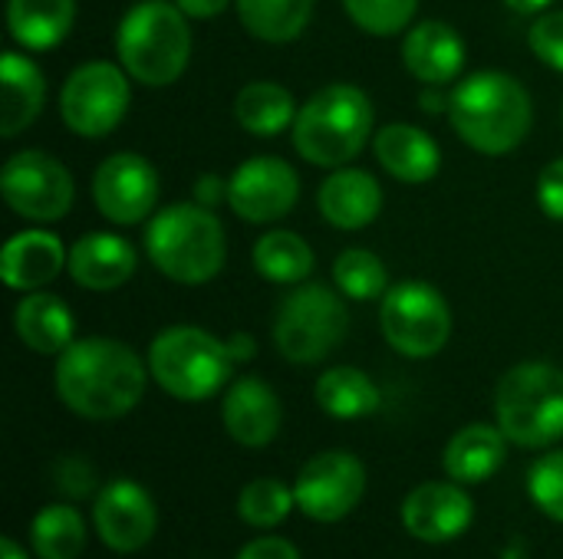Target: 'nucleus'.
Here are the masks:
<instances>
[{"label": "nucleus", "instance_id": "37998d69", "mask_svg": "<svg viewBox=\"0 0 563 559\" xmlns=\"http://www.w3.org/2000/svg\"><path fill=\"white\" fill-rule=\"evenodd\" d=\"M0 559H26V554L16 547L13 537H3V540H0Z\"/></svg>", "mask_w": 563, "mask_h": 559}, {"label": "nucleus", "instance_id": "6e6552de", "mask_svg": "<svg viewBox=\"0 0 563 559\" xmlns=\"http://www.w3.org/2000/svg\"><path fill=\"white\" fill-rule=\"evenodd\" d=\"M346 323L350 316L343 300L323 283H307L280 303L274 320V343L284 359L310 366L336 349V343L346 336Z\"/></svg>", "mask_w": 563, "mask_h": 559}, {"label": "nucleus", "instance_id": "0eeeda50", "mask_svg": "<svg viewBox=\"0 0 563 559\" xmlns=\"http://www.w3.org/2000/svg\"><path fill=\"white\" fill-rule=\"evenodd\" d=\"M234 362L238 359L231 356L228 343L198 326H172L148 346L152 379L181 402L211 399L231 379Z\"/></svg>", "mask_w": 563, "mask_h": 559}, {"label": "nucleus", "instance_id": "dca6fc26", "mask_svg": "<svg viewBox=\"0 0 563 559\" xmlns=\"http://www.w3.org/2000/svg\"><path fill=\"white\" fill-rule=\"evenodd\" d=\"M475 504L472 497L449 481H429L409 491L402 504L406 530L422 544H449L472 527Z\"/></svg>", "mask_w": 563, "mask_h": 559}, {"label": "nucleus", "instance_id": "f3484780", "mask_svg": "<svg viewBox=\"0 0 563 559\" xmlns=\"http://www.w3.org/2000/svg\"><path fill=\"white\" fill-rule=\"evenodd\" d=\"M228 435L244 448H264L280 432V402L274 389L261 379H238L221 409Z\"/></svg>", "mask_w": 563, "mask_h": 559}, {"label": "nucleus", "instance_id": "f704fd0d", "mask_svg": "<svg viewBox=\"0 0 563 559\" xmlns=\"http://www.w3.org/2000/svg\"><path fill=\"white\" fill-rule=\"evenodd\" d=\"M528 491L534 497V504L551 517L563 524V451L544 455L528 478Z\"/></svg>", "mask_w": 563, "mask_h": 559}, {"label": "nucleus", "instance_id": "2eb2a0df", "mask_svg": "<svg viewBox=\"0 0 563 559\" xmlns=\"http://www.w3.org/2000/svg\"><path fill=\"white\" fill-rule=\"evenodd\" d=\"M96 534L102 544L115 554H139L145 544H152L158 527V511L148 491L135 481H112L99 491L92 507Z\"/></svg>", "mask_w": 563, "mask_h": 559}, {"label": "nucleus", "instance_id": "a878e982", "mask_svg": "<svg viewBox=\"0 0 563 559\" xmlns=\"http://www.w3.org/2000/svg\"><path fill=\"white\" fill-rule=\"evenodd\" d=\"M76 20V0H10L7 26L10 36L26 49L59 46Z\"/></svg>", "mask_w": 563, "mask_h": 559}, {"label": "nucleus", "instance_id": "4c0bfd02", "mask_svg": "<svg viewBox=\"0 0 563 559\" xmlns=\"http://www.w3.org/2000/svg\"><path fill=\"white\" fill-rule=\"evenodd\" d=\"M238 559H300L297 547L290 540H280V537H261V540H251Z\"/></svg>", "mask_w": 563, "mask_h": 559}, {"label": "nucleus", "instance_id": "412c9836", "mask_svg": "<svg viewBox=\"0 0 563 559\" xmlns=\"http://www.w3.org/2000/svg\"><path fill=\"white\" fill-rule=\"evenodd\" d=\"M383 191L369 171L340 168L320 185V214L340 231H360L379 217Z\"/></svg>", "mask_w": 563, "mask_h": 559}, {"label": "nucleus", "instance_id": "39448f33", "mask_svg": "<svg viewBox=\"0 0 563 559\" xmlns=\"http://www.w3.org/2000/svg\"><path fill=\"white\" fill-rule=\"evenodd\" d=\"M122 69L142 86H172L191 56V33L178 3H135L115 33Z\"/></svg>", "mask_w": 563, "mask_h": 559}, {"label": "nucleus", "instance_id": "9d476101", "mask_svg": "<svg viewBox=\"0 0 563 559\" xmlns=\"http://www.w3.org/2000/svg\"><path fill=\"white\" fill-rule=\"evenodd\" d=\"M129 109V79L112 63H86L69 72L59 92V112L69 132L82 138L109 135Z\"/></svg>", "mask_w": 563, "mask_h": 559}, {"label": "nucleus", "instance_id": "423d86ee", "mask_svg": "<svg viewBox=\"0 0 563 559\" xmlns=\"http://www.w3.org/2000/svg\"><path fill=\"white\" fill-rule=\"evenodd\" d=\"M495 418L508 441L551 448L563 438V372L551 362L508 369L495 392Z\"/></svg>", "mask_w": 563, "mask_h": 559}, {"label": "nucleus", "instance_id": "9b49d317", "mask_svg": "<svg viewBox=\"0 0 563 559\" xmlns=\"http://www.w3.org/2000/svg\"><path fill=\"white\" fill-rule=\"evenodd\" d=\"M0 194L26 221H59L73 208V175L46 152H16L0 171Z\"/></svg>", "mask_w": 563, "mask_h": 559}, {"label": "nucleus", "instance_id": "6ab92c4d", "mask_svg": "<svg viewBox=\"0 0 563 559\" xmlns=\"http://www.w3.org/2000/svg\"><path fill=\"white\" fill-rule=\"evenodd\" d=\"M402 59L419 82L445 86L465 66V43L455 33V26L442 20H422L419 26L409 30L402 43Z\"/></svg>", "mask_w": 563, "mask_h": 559}, {"label": "nucleus", "instance_id": "f257e3e1", "mask_svg": "<svg viewBox=\"0 0 563 559\" xmlns=\"http://www.w3.org/2000/svg\"><path fill=\"white\" fill-rule=\"evenodd\" d=\"M56 392L63 405L82 418H122L145 392V366L119 339H73L56 362Z\"/></svg>", "mask_w": 563, "mask_h": 559}, {"label": "nucleus", "instance_id": "4be33fe9", "mask_svg": "<svg viewBox=\"0 0 563 559\" xmlns=\"http://www.w3.org/2000/svg\"><path fill=\"white\" fill-rule=\"evenodd\" d=\"M46 82L33 59L20 53H3L0 59V135L16 138L43 109Z\"/></svg>", "mask_w": 563, "mask_h": 559}, {"label": "nucleus", "instance_id": "a19ab883", "mask_svg": "<svg viewBox=\"0 0 563 559\" xmlns=\"http://www.w3.org/2000/svg\"><path fill=\"white\" fill-rule=\"evenodd\" d=\"M228 349H231V356H234L238 362H247V359L254 356V339H251L247 333H238V336L228 339Z\"/></svg>", "mask_w": 563, "mask_h": 559}, {"label": "nucleus", "instance_id": "7c9ffc66", "mask_svg": "<svg viewBox=\"0 0 563 559\" xmlns=\"http://www.w3.org/2000/svg\"><path fill=\"white\" fill-rule=\"evenodd\" d=\"M254 270L271 283H300L313 270V250L300 234L271 231L254 244Z\"/></svg>", "mask_w": 563, "mask_h": 559}, {"label": "nucleus", "instance_id": "f8f14e48", "mask_svg": "<svg viewBox=\"0 0 563 559\" xmlns=\"http://www.w3.org/2000/svg\"><path fill=\"white\" fill-rule=\"evenodd\" d=\"M366 491V468L350 451H323L310 458L294 484L297 507L317 524H336L356 511Z\"/></svg>", "mask_w": 563, "mask_h": 559}, {"label": "nucleus", "instance_id": "72a5a7b5", "mask_svg": "<svg viewBox=\"0 0 563 559\" xmlns=\"http://www.w3.org/2000/svg\"><path fill=\"white\" fill-rule=\"evenodd\" d=\"M416 3L419 0H343L350 20L373 36H393L406 30L416 16Z\"/></svg>", "mask_w": 563, "mask_h": 559}, {"label": "nucleus", "instance_id": "cd10ccee", "mask_svg": "<svg viewBox=\"0 0 563 559\" xmlns=\"http://www.w3.org/2000/svg\"><path fill=\"white\" fill-rule=\"evenodd\" d=\"M317 405L330 415V418H366L379 409V389L376 382L353 369V366H340L320 376L317 382Z\"/></svg>", "mask_w": 563, "mask_h": 559}, {"label": "nucleus", "instance_id": "ddd939ff", "mask_svg": "<svg viewBox=\"0 0 563 559\" xmlns=\"http://www.w3.org/2000/svg\"><path fill=\"white\" fill-rule=\"evenodd\" d=\"M300 181L297 171L277 155L247 158L228 181V204L238 217L251 224L280 221L297 204Z\"/></svg>", "mask_w": 563, "mask_h": 559}, {"label": "nucleus", "instance_id": "ea45409f", "mask_svg": "<svg viewBox=\"0 0 563 559\" xmlns=\"http://www.w3.org/2000/svg\"><path fill=\"white\" fill-rule=\"evenodd\" d=\"M221 198H228V185L221 178H201L198 181V201L208 208V204H218Z\"/></svg>", "mask_w": 563, "mask_h": 559}, {"label": "nucleus", "instance_id": "aec40b11", "mask_svg": "<svg viewBox=\"0 0 563 559\" xmlns=\"http://www.w3.org/2000/svg\"><path fill=\"white\" fill-rule=\"evenodd\" d=\"M69 254L63 250L59 237L49 231H23L13 234L3 244L0 254V277L7 287L13 290H40L49 280L59 277V270L66 267Z\"/></svg>", "mask_w": 563, "mask_h": 559}, {"label": "nucleus", "instance_id": "2f4dec72", "mask_svg": "<svg viewBox=\"0 0 563 559\" xmlns=\"http://www.w3.org/2000/svg\"><path fill=\"white\" fill-rule=\"evenodd\" d=\"M333 280L340 287L343 297L350 300H376L389 293V273L386 264L369 254V250H343L333 264Z\"/></svg>", "mask_w": 563, "mask_h": 559}, {"label": "nucleus", "instance_id": "1a4fd4ad", "mask_svg": "<svg viewBox=\"0 0 563 559\" xmlns=\"http://www.w3.org/2000/svg\"><path fill=\"white\" fill-rule=\"evenodd\" d=\"M379 326L396 353L429 359L442 353L452 336V310L432 283L406 280L383 297Z\"/></svg>", "mask_w": 563, "mask_h": 559}, {"label": "nucleus", "instance_id": "58836bf2", "mask_svg": "<svg viewBox=\"0 0 563 559\" xmlns=\"http://www.w3.org/2000/svg\"><path fill=\"white\" fill-rule=\"evenodd\" d=\"M175 3L185 10V16H195V20H211L231 7V0H175Z\"/></svg>", "mask_w": 563, "mask_h": 559}, {"label": "nucleus", "instance_id": "79ce46f5", "mask_svg": "<svg viewBox=\"0 0 563 559\" xmlns=\"http://www.w3.org/2000/svg\"><path fill=\"white\" fill-rule=\"evenodd\" d=\"M511 10H518V13H538V10H544V7H551L554 0H505Z\"/></svg>", "mask_w": 563, "mask_h": 559}, {"label": "nucleus", "instance_id": "c9c22d12", "mask_svg": "<svg viewBox=\"0 0 563 559\" xmlns=\"http://www.w3.org/2000/svg\"><path fill=\"white\" fill-rule=\"evenodd\" d=\"M531 49L534 56L563 72V10H554V13H544L534 26H531Z\"/></svg>", "mask_w": 563, "mask_h": 559}, {"label": "nucleus", "instance_id": "bb28decb", "mask_svg": "<svg viewBox=\"0 0 563 559\" xmlns=\"http://www.w3.org/2000/svg\"><path fill=\"white\" fill-rule=\"evenodd\" d=\"M297 102L280 82H247L234 99V119L241 128L261 138L280 135L297 119Z\"/></svg>", "mask_w": 563, "mask_h": 559}, {"label": "nucleus", "instance_id": "5701e85b", "mask_svg": "<svg viewBox=\"0 0 563 559\" xmlns=\"http://www.w3.org/2000/svg\"><path fill=\"white\" fill-rule=\"evenodd\" d=\"M373 145H376L379 165H383L393 178H399V181H406V185H422V181H429V178L439 175L442 152H439V145H435L422 128H416V125H406V122L386 125V128L376 135Z\"/></svg>", "mask_w": 563, "mask_h": 559}, {"label": "nucleus", "instance_id": "c756f323", "mask_svg": "<svg viewBox=\"0 0 563 559\" xmlns=\"http://www.w3.org/2000/svg\"><path fill=\"white\" fill-rule=\"evenodd\" d=\"M30 544L40 559H76L86 550V524L69 504H46L30 524Z\"/></svg>", "mask_w": 563, "mask_h": 559}, {"label": "nucleus", "instance_id": "f03ea898", "mask_svg": "<svg viewBox=\"0 0 563 559\" xmlns=\"http://www.w3.org/2000/svg\"><path fill=\"white\" fill-rule=\"evenodd\" d=\"M449 119L475 152L508 155L531 132V96L515 76L485 69L455 86Z\"/></svg>", "mask_w": 563, "mask_h": 559}, {"label": "nucleus", "instance_id": "b1692460", "mask_svg": "<svg viewBox=\"0 0 563 559\" xmlns=\"http://www.w3.org/2000/svg\"><path fill=\"white\" fill-rule=\"evenodd\" d=\"M16 336L40 356H59L73 343V313L53 293H26L13 313Z\"/></svg>", "mask_w": 563, "mask_h": 559}, {"label": "nucleus", "instance_id": "e433bc0d", "mask_svg": "<svg viewBox=\"0 0 563 559\" xmlns=\"http://www.w3.org/2000/svg\"><path fill=\"white\" fill-rule=\"evenodd\" d=\"M538 204L551 221H563V158L551 161L538 178Z\"/></svg>", "mask_w": 563, "mask_h": 559}, {"label": "nucleus", "instance_id": "c85d7f7f", "mask_svg": "<svg viewBox=\"0 0 563 559\" xmlns=\"http://www.w3.org/2000/svg\"><path fill=\"white\" fill-rule=\"evenodd\" d=\"M238 16L251 36L264 43H290L307 30L313 0H238Z\"/></svg>", "mask_w": 563, "mask_h": 559}, {"label": "nucleus", "instance_id": "473e14b6", "mask_svg": "<svg viewBox=\"0 0 563 559\" xmlns=\"http://www.w3.org/2000/svg\"><path fill=\"white\" fill-rule=\"evenodd\" d=\"M294 504H297V497H294V491L284 481H277V478H257V481H251L241 491L238 514H241V521L247 527L267 530V527L284 524V517L290 514Z\"/></svg>", "mask_w": 563, "mask_h": 559}, {"label": "nucleus", "instance_id": "7ed1b4c3", "mask_svg": "<svg viewBox=\"0 0 563 559\" xmlns=\"http://www.w3.org/2000/svg\"><path fill=\"white\" fill-rule=\"evenodd\" d=\"M373 132V102L363 89L333 82L313 92L294 119L297 152L320 168H343L353 161Z\"/></svg>", "mask_w": 563, "mask_h": 559}, {"label": "nucleus", "instance_id": "20e7f679", "mask_svg": "<svg viewBox=\"0 0 563 559\" xmlns=\"http://www.w3.org/2000/svg\"><path fill=\"white\" fill-rule=\"evenodd\" d=\"M145 250L175 283H208L224 267V227L205 204H172L148 221Z\"/></svg>", "mask_w": 563, "mask_h": 559}, {"label": "nucleus", "instance_id": "393cba45", "mask_svg": "<svg viewBox=\"0 0 563 559\" xmlns=\"http://www.w3.org/2000/svg\"><path fill=\"white\" fill-rule=\"evenodd\" d=\"M505 441L495 425H468L449 441L442 468L455 484H482L505 465Z\"/></svg>", "mask_w": 563, "mask_h": 559}, {"label": "nucleus", "instance_id": "a211bd4d", "mask_svg": "<svg viewBox=\"0 0 563 559\" xmlns=\"http://www.w3.org/2000/svg\"><path fill=\"white\" fill-rule=\"evenodd\" d=\"M66 270L73 283L92 293H106L122 287L135 273V250L119 234H86L73 244Z\"/></svg>", "mask_w": 563, "mask_h": 559}, {"label": "nucleus", "instance_id": "4468645a", "mask_svg": "<svg viewBox=\"0 0 563 559\" xmlns=\"http://www.w3.org/2000/svg\"><path fill=\"white\" fill-rule=\"evenodd\" d=\"M92 198L99 214L112 224H139L155 211L158 175L142 155L119 152L99 165L92 178Z\"/></svg>", "mask_w": 563, "mask_h": 559}]
</instances>
